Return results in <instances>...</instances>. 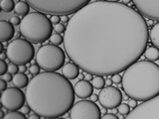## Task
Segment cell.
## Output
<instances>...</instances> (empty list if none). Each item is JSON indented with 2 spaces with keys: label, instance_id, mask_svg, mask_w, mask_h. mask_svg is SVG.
Segmentation results:
<instances>
[{
  "label": "cell",
  "instance_id": "6da1fadb",
  "mask_svg": "<svg viewBox=\"0 0 159 119\" xmlns=\"http://www.w3.org/2000/svg\"><path fill=\"white\" fill-rule=\"evenodd\" d=\"M149 41L146 20L124 2L96 0L70 18L67 56L93 76H113L139 61Z\"/></svg>",
  "mask_w": 159,
  "mask_h": 119
},
{
  "label": "cell",
  "instance_id": "7a4b0ae2",
  "mask_svg": "<svg viewBox=\"0 0 159 119\" xmlns=\"http://www.w3.org/2000/svg\"><path fill=\"white\" fill-rule=\"evenodd\" d=\"M26 102L34 113L44 118L62 117L74 106L75 88L62 73L44 72L30 81Z\"/></svg>",
  "mask_w": 159,
  "mask_h": 119
},
{
  "label": "cell",
  "instance_id": "3957f363",
  "mask_svg": "<svg viewBox=\"0 0 159 119\" xmlns=\"http://www.w3.org/2000/svg\"><path fill=\"white\" fill-rule=\"evenodd\" d=\"M122 89L129 98L148 101L159 95V66L154 62L140 60L125 69Z\"/></svg>",
  "mask_w": 159,
  "mask_h": 119
},
{
  "label": "cell",
  "instance_id": "277c9868",
  "mask_svg": "<svg viewBox=\"0 0 159 119\" xmlns=\"http://www.w3.org/2000/svg\"><path fill=\"white\" fill-rule=\"evenodd\" d=\"M19 32L30 43L41 44L52 36L53 24L46 14L31 12L21 20Z\"/></svg>",
  "mask_w": 159,
  "mask_h": 119
},
{
  "label": "cell",
  "instance_id": "5b68a950",
  "mask_svg": "<svg viewBox=\"0 0 159 119\" xmlns=\"http://www.w3.org/2000/svg\"><path fill=\"white\" fill-rule=\"evenodd\" d=\"M89 3V0H29L28 4L36 12L53 16L75 14Z\"/></svg>",
  "mask_w": 159,
  "mask_h": 119
},
{
  "label": "cell",
  "instance_id": "8992f818",
  "mask_svg": "<svg viewBox=\"0 0 159 119\" xmlns=\"http://www.w3.org/2000/svg\"><path fill=\"white\" fill-rule=\"evenodd\" d=\"M36 64L45 72H57L62 68L66 61L64 50L52 44L43 45L36 53Z\"/></svg>",
  "mask_w": 159,
  "mask_h": 119
},
{
  "label": "cell",
  "instance_id": "52a82bcc",
  "mask_svg": "<svg viewBox=\"0 0 159 119\" xmlns=\"http://www.w3.org/2000/svg\"><path fill=\"white\" fill-rule=\"evenodd\" d=\"M7 58L17 66H26L36 57L32 43L25 39H14L6 48Z\"/></svg>",
  "mask_w": 159,
  "mask_h": 119
},
{
  "label": "cell",
  "instance_id": "ba28073f",
  "mask_svg": "<svg viewBox=\"0 0 159 119\" xmlns=\"http://www.w3.org/2000/svg\"><path fill=\"white\" fill-rule=\"evenodd\" d=\"M70 119H102V110L96 102L83 99L74 104L70 110Z\"/></svg>",
  "mask_w": 159,
  "mask_h": 119
},
{
  "label": "cell",
  "instance_id": "9c48e42d",
  "mask_svg": "<svg viewBox=\"0 0 159 119\" xmlns=\"http://www.w3.org/2000/svg\"><path fill=\"white\" fill-rule=\"evenodd\" d=\"M123 119H159V95L138 104Z\"/></svg>",
  "mask_w": 159,
  "mask_h": 119
},
{
  "label": "cell",
  "instance_id": "30bf717a",
  "mask_svg": "<svg viewBox=\"0 0 159 119\" xmlns=\"http://www.w3.org/2000/svg\"><path fill=\"white\" fill-rule=\"evenodd\" d=\"M26 95L16 86L8 87L1 94V103L4 108L9 111H18L25 105Z\"/></svg>",
  "mask_w": 159,
  "mask_h": 119
},
{
  "label": "cell",
  "instance_id": "8fae6325",
  "mask_svg": "<svg viewBox=\"0 0 159 119\" xmlns=\"http://www.w3.org/2000/svg\"><path fill=\"white\" fill-rule=\"evenodd\" d=\"M122 99V92L113 86L103 87L98 93V102L106 109L117 108Z\"/></svg>",
  "mask_w": 159,
  "mask_h": 119
},
{
  "label": "cell",
  "instance_id": "7c38bea8",
  "mask_svg": "<svg viewBox=\"0 0 159 119\" xmlns=\"http://www.w3.org/2000/svg\"><path fill=\"white\" fill-rule=\"evenodd\" d=\"M132 4L143 17L159 21V0H135Z\"/></svg>",
  "mask_w": 159,
  "mask_h": 119
},
{
  "label": "cell",
  "instance_id": "4fadbf2b",
  "mask_svg": "<svg viewBox=\"0 0 159 119\" xmlns=\"http://www.w3.org/2000/svg\"><path fill=\"white\" fill-rule=\"evenodd\" d=\"M75 93L79 98L86 99L88 97H91L93 94V84L84 79V81H79L75 84Z\"/></svg>",
  "mask_w": 159,
  "mask_h": 119
},
{
  "label": "cell",
  "instance_id": "5bb4252c",
  "mask_svg": "<svg viewBox=\"0 0 159 119\" xmlns=\"http://www.w3.org/2000/svg\"><path fill=\"white\" fill-rule=\"evenodd\" d=\"M15 36L14 26L7 20H0V40L5 43Z\"/></svg>",
  "mask_w": 159,
  "mask_h": 119
},
{
  "label": "cell",
  "instance_id": "9a60e30c",
  "mask_svg": "<svg viewBox=\"0 0 159 119\" xmlns=\"http://www.w3.org/2000/svg\"><path fill=\"white\" fill-rule=\"evenodd\" d=\"M62 74L67 77L69 81L70 79H75L79 77L80 74V68L78 64H76L73 62H70L64 64V67L62 68Z\"/></svg>",
  "mask_w": 159,
  "mask_h": 119
},
{
  "label": "cell",
  "instance_id": "2e32d148",
  "mask_svg": "<svg viewBox=\"0 0 159 119\" xmlns=\"http://www.w3.org/2000/svg\"><path fill=\"white\" fill-rule=\"evenodd\" d=\"M14 86H16L18 88H23V87H27L29 84V77L27 74H25L23 73H18L17 74H15L13 77V81H12Z\"/></svg>",
  "mask_w": 159,
  "mask_h": 119
},
{
  "label": "cell",
  "instance_id": "e0dca14e",
  "mask_svg": "<svg viewBox=\"0 0 159 119\" xmlns=\"http://www.w3.org/2000/svg\"><path fill=\"white\" fill-rule=\"evenodd\" d=\"M30 5L28 4V2L26 1H18L15 5V15H17V16H27L29 14V11H30Z\"/></svg>",
  "mask_w": 159,
  "mask_h": 119
},
{
  "label": "cell",
  "instance_id": "ac0fdd59",
  "mask_svg": "<svg viewBox=\"0 0 159 119\" xmlns=\"http://www.w3.org/2000/svg\"><path fill=\"white\" fill-rule=\"evenodd\" d=\"M149 41L154 47L159 49V22L154 24L149 30Z\"/></svg>",
  "mask_w": 159,
  "mask_h": 119
},
{
  "label": "cell",
  "instance_id": "d6986e66",
  "mask_svg": "<svg viewBox=\"0 0 159 119\" xmlns=\"http://www.w3.org/2000/svg\"><path fill=\"white\" fill-rule=\"evenodd\" d=\"M144 57L146 58L149 62H156L159 60V49L155 48L154 46L147 47L145 53H144Z\"/></svg>",
  "mask_w": 159,
  "mask_h": 119
},
{
  "label": "cell",
  "instance_id": "ffe728a7",
  "mask_svg": "<svg viewBox=\"0 0 159 119\" xmlns=\"http://www.w3.org/2000/svg\"><path fill=\"white\" fill-rule=\"evenodd\" d=\"M15 3L13 0H1L0 1V8L3 12H6V13H9L13 11L15 9Z\"/></svg>",
  "mask_w": 159,
  "mask_h": 119
},
{
  "label": "cell",
  "instance_id": "44dd1931",
  "mask_svg": "<svg viewBox=\"0 0 159 119\" xmlns=\"http://www.w3.org/2000/svg\"><path fill=\"white\" fill-rule=\"evenodd\" d=\"M92 84H93V88L101 89L102 90L103 87H106V79H104L103 77H102V76H96L92 81Z\"/></svg>",
  "mask_w": 159,
  "mask_h": 119
},
{
  "label": "cell",
  "instance_id": "7402d4cb",
  "mask_svg": "<svg viewBox=\"0 0 159 119\" xmlns=\"http://www.w3.org/2000/svg\"><path fill=\"white\" fill-rule=\"evenodd\" d=\"M2 119H28L25 116V114L19 111H11L8 112Z\"/></svg>",
  "mask_w": 159,
  "mask_h": 119
},
{
  "label": "cell",
  "instance_id": "603a6c76",
  "mask_svg": "<svg viewBox=\"0 0 159 119\" xmlns=\"http://www.w3.org/2000/svg\"><path fill=\"white\" fill-rule=\"evenodd\" d=\"M49 41H50V43H51L52 45H55V46H59V45H61V44L64 43V38L60 34H58V33H53L52 36L50 37Z\"/></svg>",
  "mask_w": 159,
  "mask_h": 119
},
{
  "label": "cell",
  "instance_id": "cb8c5ba5",
  "mask_svg": "<svg viewBox=\"0 0 159 119\" xmlns=\"http://www.w3.org/2000/svg\"><path fill=\"white\" fill-rule=\"evenodd\" d=\"M117 110H118V113L121 114V115L123 116H126L129 114V112H130V107H129V105L127 103H120V105H119L117 107Z\"/></svg>",
  "mask_w": 159,
  "mask_h": 119
},
{
  "label": "cell",
  "instance_id": "d4e9b609",
  "mask_svg": "<svg viewBox=\"0 0 159 119\" xmlns=\"http://www.w3.org/2000/svg\"><path fill=\"white\" fill-rule=\"evenodd\" d=\"M8 72V64L4 60H0V76H4Z\"/></svg>",
  "mask_w": 159,
  "mask_h": 119
},
{
  "label": "cell",
  "instance_id": "484cf974",
  "mask_svg": "<svg viewBox=\"0 0 159 119\" xmlns=\"http://www.w3.org/2000/svg\"><path fill=\"white\" fill-rule=\"evenodd\" d=\"M40 69H41V68H40L37 64H32V66L29 68V72H30V73L32 74V76L36 77V76H38V74L40 73Z\"/></svg>",
  "mask_w": 159,
  "mask_h": 119
},
{
  "label": "cell",
  "instance_id": "4316f807",
  "mask_svg": "<svg viewBox=\"0 0 159 119\" xmlns=\"http://www.w3.org/2000/svg\"><path fill=\"white\" fill-rule=\"evenodd\" d=\"M20 71H19V68H18V66L17 64H8V73H11V74H17L18 73H19Z\"/></svg>",
  "mask_w": 159,
  "mask_h": 119
},
{
  "label": "cell",
  "instance_id": "83f0119b",
  "mask_svg": "<svg viewBox=\"0 0 159 119\" xmlns=\"http://www.w3.org/2000/svg\"><path fill=\"white\" fill-rule=\"evenodd\" d=\"M55 31H56L58 34H61V33H65V31H66V26H64V24H57L55 25Z\"/></svg>",
  "mask_w": 159,
  "mask_h": 119
},
{
  "label": "cell",
  "instance_id": "f1b7e54d",
  "mask_svg": "<svg viewBox=\"0 0 159 119\" xmlns=\"http://www.w3.org/2000/svg\"><path fill=\"white\" fill-rule=\"evenodd\" d=\"M111 81H112V82H113V83L119 84V83H121V82H122V77H121L119 73L113 74V76L111 77Z\"/></svg>",
  "mask_w": 159,
  "mask_h": 119
},
{
  "label": "cell",
  "instance_id": "f546056e",
  "mask_svg": "<svg viewBox=\"0 0 159 119\" xmlns=\"http://www.w3.org/2000/svg\"><path fill=\"white\" fill-rule=\"evenodd\" d=\"M10 23H11L13 26H17V25L20 26V24H21V20L19 19V17L17 16V15H14V16H12L11 19H10Z\"/></svg>",
  "mask_w": 159,
  "mask_h": 119
},
{
  "label": "cell",
  "instance_id": "4dcf8cb0",
  "mask_svg": "<svg viewBox=\"0 0 159 119\" xmlns=\"http://www.w3.org/2000/svg\"><path fill=\"white\" fill-rule=\"evenodd\" d=\"M8 87H7V82L4 81L3 78H0V90H1L2 92L4 90H6Z\"/></svg>",
  "mask_w": 159,
  "mask_h": 119
},
{
  "label": "cell",
  "instance_id": "1f68e13d",
  "mask_svg": "<svg viewBox=\"0 0 159 119\" xmlns=\"http://www.w3.org/2000/svg\"><path fill=\"white\" fill-rule=\"evenodd\" d=\"M102 119H119L116 114H112V113H107L102 117Z\"/></svg>",
  "mask_w": 159,
  "mask_h": 119
},
{
  "label": "cell",
  "instance_id": "d6a6232c",
  "mask_svg": "<svg viewBox=\"0 0 159 119\" xmlns=\"http://www.w3.org/2000/svg\"><path fill=\"white\" fill-rule=\"evenodd\" d=\"M128 105H129V107L130 108H135L136 106H137V101L135 100V99H132V98H129L128 99Z\"/></svg>",
  "mask_w": 159,
  "mask_h": 119
},
{
  "label": "cell",
  "instance_id": "836d02e7",
  "mask_svg": "<svg viewBox=\"0 0 159 119\" xmlns=\"http://www.w3.org/2000/svg\"><path fill=\"white\" fill-rule=\"evenodd\" d=\"M50 20H51L52 24L57 25V24H60V22H61V17L60 16H52Z\"/></svg>",
  "mask_w": 159,
  "mask_h": 119
},
{
  "label": "cell",
  "instance_id": "e575fe53",
  "mask_svg": "<svg viewBox=\"0 0 159 119\" xmlns=\"http://www.w3.org/2000/svg\"><path fill=\"white\" fill-rule=\"evenodd\" d=\"M21 109H22V113H24L25 115H27V114H29V113H30V111L32 110V109L30 108V106L28 105V104H27V105H24Z\"/></svg>",
  "mask_w": 159,
  "mask_h": 119
},
{
  "label": "cell",
  "instance_id": "d590c367",
  "mask_svg": "<svg viewBox=\"0 0 159 119\" xmlns=\"http://www.w3.org/2000/svg\"><path fill=\"white\" fill-rule=\"evenodd\" d=\"M2 78L4 79V81H6V82H12V81H13L12 74H11V73H7L6 74H4V76L2 77Z\"/></svg>",
  "mask_w": 159,
  "mask_h": 119
},
{
  "label": "cell",
  "instance_id": "8d00e7d4",
  "mask_svg": "<svg viewBox=\"0 0 159 119\" xmlns=\"http://www.w3.org/2000/svg\"><path fill=\"white\" fill-rule=\"evenodd\" d=\"M93 74H91V73H86V74H84V79H86V81H88V82H89V81H93Z\"/></svg>",
  "mask_w": 159,
  "mask_h": 119
},
{
  "label": "cell",
  "instance_id": "74e56055",
  "mask_svg": "<svg viewBox=\"0 0 159 119\" xmlns=\"http://www.w3.org/2000/svg\"><path fill=\"white\" fill-rule=\"evenodd\" d=\"M28 119H41V116L38 115L36 113H34V114H31V115H29Z\"/></svg>",
  "mask_w": 159,
  "mask_h": 119
},
{
  "label": "cell",
  "instance_id": "f35d334b",
  "mask_svg": "<svg viewBox=\"0 0 159 119\" xmlns=\"http://www.w3.org/2000/svg\"><path fill=\"white\" fill-rule=\"evenodd\" d=\"M91 100L96 102L97 100H98V94H93V95L91 96Z\"/></svg>",
  "mask_w": 159,
  "mask_h": 119
},
{
  "label": "cell",
  "instance_id": "ab89813d",
  "mask_svg": "<svg viewBox=\"0 0 159 119\" xmlns=\"http://www.w3.org/2000/svg\"><path fill=\"white\" fill-rule=\"evenodd\" d=\"M61 21L62 22H64V23H69V21H70V19H69V17L68 16H62L61 17Z\"/></svg>",
  "mask_w": 159,
  "mask_h": 119
},
{
  "label": "cell",
  "instance_id": "60d3db41",
  "mask_svg": "<svg viewBox=\"0 0 159 119\" xmlns=\"http://www.w3.org/2000/svg\"><path fill=\"white\" fill-rule=\"evenodd\" d=\"M0 58H1V60H4V61H5V59L7 58L6 51H4V50H3V51L1 52V56H0Z\"/></svg>",
  "mask_w": 159,
  "mask_h": 119
},
{
  "label": "cell",
  "instance_id": "b9f144b4",
  "mask_svg": "<svg viewBox=\"0 0 159 119\" xmlns=\"http://www.w3.org/2000/svg\"><path fill=\"white\" fill-rule=\"evenodd\" d=\"M19 71H20V73H25V72L27 71V66H21V67L19 68Z\"/></svg>",
  "mask_w": 159,
  "mask_h": 119
},
{
  "label": "cell",
  "instance_id": "7bdbcfd3",
  "mask_svg": "<svg viewBox=\"0 0 159 119\" xmlns=\"http://www.w3.org/2000/svg\"><path fill=\"white\" fill-rule=\"evenodd\" d=\"M111 83H112L111 78H107V81H106V84H107V86H111Z\"/></svg>",
  "mask_w": 159,
  "mask_h": 119
},
{
  "label": "cell",
  "instance_id": "ee69618b",
  "mask_svg": "<svg viewBox=\"0 0 159 119\" xmlns=\"http://www.w3.org/2000/svg\"><path fill=\"white\" fill-rule=\"evenodd\" d=\"M20 36H22L21 33H20V32H16V33H15V36H14V38H15V39H20V38H19Z\"/></svg>",
  "mask_w": 159,
  "mask_h": 119
},
{
  "label": "cell",
  "instance_id": "f6af8a7d",
  "mask_svg": "<svg viewBox=\"0 0 159 119\" xmlns=\"http://www.w3.org/2000/svg\"><path fill=\"white\" fill-rule=\"evenodd\" d=\"M78 77H79L80 81H84V74H83V73H80Z\"/></svg>",
  "mask_w": 159,
  "mask_h": 119
},
{
  "label": "cell",
  "instance_id": "bcb514c9",
  "mask_svg": "<svg viewBox=\"0 0 159 119\" xmlns=\"http://www.w3.org/2000/svg\"><path fill=\"white\" fill-rule=\"evenodd\" d=\"M111 113H112V114H116V113H118L117 108H113V109H111Z\"/></svg>",
  "mask_w": 159,
  "mask_h": 119
},
{
  "label": "cell",
  "instance_id": "7dc6e473",
  "mask_svg": "<svg viewBox=\"0 0 159 119\" xmlns=\"http://www.w3.org/2000/svg\"><path fill=\"white\" fill-rule=\"evenodd\" d=\"M0 112H1V116H2V118H3V117H4L5 115H6V114L4 113V111H3V110H1V111H0Z\"/></svg>",
  "mask_w": 159,
  "mask_h": 119
},
{
  "label": "cell",
  "instance_id": "c3c4849f",
  "mask_svg": "<svg viewBox=\"0 0 159 119\" xmlns=\"http://www.w3.org/2000/svg\"><path fill=\"white\" fill-rule=\"evenodd\" d=\"M47 119H66V118H62V117H57V118H47Z\"/></svg>",
  "mask_w": 159,
  "mask_h": 119
}]
</instances>
